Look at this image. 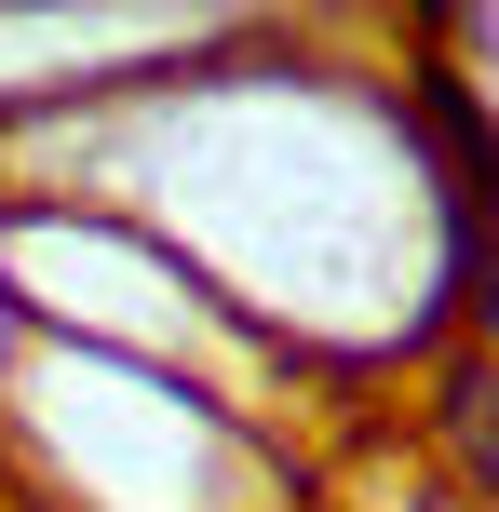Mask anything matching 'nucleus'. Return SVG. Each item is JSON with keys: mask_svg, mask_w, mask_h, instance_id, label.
Segmentation results:
<instances>
[{"mask_svg": "<svg viewBox=\"0 0 499 512\" xmlns=\"http://www.w3.org/2000/svg\"><path fill=\"white\" fill-rule=\"evenodd\" d=\"M432 445H446V472L499 512V351H486V337L432 364Z\"/></svg>", "mask_w": 499, "mask_h": 512, "instance_id": "1", "label": "nucleus"}, {"mask_svg": "<svg viewBox=\"0 0 499 512\" xmlns=\"http://www.w3.org/2000/svg\"><path fill=\"white\" fill-rule=\"evenodd\" d=\"M405 512H486L473 486H419V499H405Z\"/></svg>", "mask_w": 499, "mask_h": 512, "instance_id": "2", "label": "nucleus"}]
</instances>
